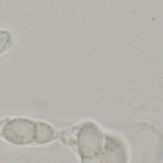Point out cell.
Here are the masks:
<instances>
[{
    "label": "cell",
    "instance_id": "1",
    "mask_svg": "<svg viewBox=\"0 0 163 163\" xmlns=\"http://www.w3.org/2000/svg\"><path fill=\"white\" fill-rule=\"evenodd\" d=\"M13 45V36L8 29H0V56L6 54Z\"/></svg>",
    "mask_w": 163,
    "mask_h": 163
}]
</instances>
